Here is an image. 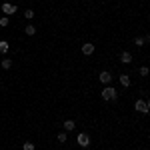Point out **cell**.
<instances>
[{"instance_id": "cell-1", "label": "cell", "mask_w": 150, "mask_h": 150, "mask_svg": "<svg viewBox=\"0 0 150 150\" xmlns=\"http://www.w3.org/2000/svg\"><path fill=\"white\" fill-rule=\"evenodd\" d=\"M102 98H104V100H116V90L112 88V86H104Z\"/></svg>"}, {"instance_id": "cell-2", "label": "cell", "mask_w": 150, "mask_h": 150, "mask_svg": "<svg viewBox=\"0 0 150 150\" xmlns=\"http://www.w3.org/2000/svg\"><path fill=\"white\" fill-rule=\"evenodd\" d=\"M76 142L80 144L82 148H86V146L90 144V136H88L86 132H80V134H78V138H76Z\"/></svg>"}, {"instance_id": "cell-3", "label": "cell", "mask_w": 150, "mask_h": 150, "mask_svg": "<svg viewBox=\"0 0 150 150\" xmlns=\"http://www.w3.org/2000/svg\"><path fill=\"white\" fill-rule=\"evenodd\" d=\"M134 108H136L138 112H142V114H146V112H148V102H146V100H136Z\"/></svg>"}, {"instance_id": "cell-4", "label": "cell", "mask_w": 150, "mask_h": 150, "mask_svg": "<svg viewBox=\"0 0 150 150\" xmlns=\"http://www.w3.org/2000/svg\"><path fill=\"white\" fill-rule=\"evenodd\" d=\"M2 12H4L6 16H12V14L16 12V6H14V4H8V2H4V4H2Z\"/></svg>"}, {"instance_id": "cell-5", "label": "cell", "mask_w": 150, "mask_h": 150, "mask_svg": "<svg viewBox=\"0 0 150 150\" xmlns=\"http://www.w3.org/2000/svg\"><path fill=\"white\" fill-rule=\"evenodd\" d=\"M82 52H84L86 56H90L94 52V44H90V42H88V44H82Z\"/></svg>"}, {"instance_id": "cell-6", "label": "cell", "mask_w": 150, "mask_h": 150, "mask_svg": "<svg viewBox=\"0 0 150 150\" xmlns=\"http://www.w3.org/2000/svg\"><path fill=\"white\" fill-rule=\"evenodd\" d=\"M110 80H112L110 72H102V74H100V82H102V84H110Z\"/></svg>"}, {"instance_id": "cell-7", "label": "cell", "mask_w": 150, "mask_h": 150, "mask_svg": "<svg viewBox=\"0 0 150 150\" xmlns=\"http://www.w3.org/2000/svg\"><path fill=\"white\" fill-rule=\"evenodd\" d=\"M120 60H122L124 64H130V62H132V54H130V52H122V54H120Z\"/></svg>"}, {"instance_id": "cell-8", "label": "cell", "mask_w": 150, "mask_h": 150, "mask_svg": "<svg viewBox=\"0 0 150 150\" xmlns=\"http://www.w3.org/2000/svg\"><path fill=\"white\" fill-rule=\"evenodd\" d=\"M8 48H10L8 40H0V52H2V54H6V52H8Z\"/></svg>"}, {"instance_id": "cell-9", "label": "cell", "mask_w": 150, "mask_h": 150, "mask_svg": "<svg viewBox=\"0 0 150 150\" xmlns=\"http://www.w3.org/2000/svg\"><path fill=\"white\" fill-rule=\"evenodd\" d=\"M62 126H64V130H66V132H70V130H74V126H76V124H74V120H66Z\"/></svg>"}, {"instance_id": "cell-10", "label": "cell", "mask_w": 150, "mask_h": 150, "mask_svg": "<svg viewBox=\"0 0 150 150\" xmlns=\"http://www.w3.org/2000/svg\"><path fill=\"white\" fill-rule=\"evenodd\" d=\"M120 84H122V86H130V76H128V74H122V76H120Z\"/></svg>"}, {"instance_id": "cell-11", "label": "cell", "mask_w": 150, "mask_h": 150, "mask_svg": "<svg viewBox=\"0 0 150 150\" xmlns=\"http://www.w3.org/2000/svg\"><path fill=\"white\" fill-rule=\"evenodd\" d=\"M24 30H26V34H28V36L36 34V26H32V24H28V26H26V28H24Z\"/></svg>"}, {"instance_id": "cell-12", "label": "cell", "mask_w": 150, "mask_h": 150, "mask_svg": "<svg viewBox=\"0 0 150 150\" xmlns=\"http://www.w3.org/2000/svg\"><path fill=\"white\" fill-rule=\"evenodd\" d=\"M10 66H12V60H10V58H4V60H2V68L10 70Z\"/></svg>"}, {"instance_id": "cell-13", "label": "cell", "mask_w": 150, "mask_h": 150, "mask_svg": "<svg viewBox=\"0 0 150 150\" xmlns=\"http://www.w3.org/2000/svg\"><path fill=\"white\" fill-rule=\"evenodd\" d=\"M22 150H34V144H32V142H24Z\"/></svg>"}, {"instance_id": "cell-14", "label": "cell", "mask_w": 150, "mask_h": 150, "mask_svg": "<svg viewBox=\"0 0 150 150\" xmlns=\"http://www.w3.org/2000/svg\"><path fill=\"white\" fill-rule=\"evenodd\" d=\"M144 42H146L144 38H136V40H134V44H136V46H144Z\"/></svg>"}, {"instance_id": "cell-15", "label": "cell", "mask_w": 150, "mask_h": 150, "mask_svg": "<svg viewBox=\"0 0 150 150\" xmlns=\"http://www.w3.org/2000/svg\"><path fill=\"white\" fill-rule=\"evenodd\" d=\"M58 142H66V132H60L58 134Z\"/></svg>"}, {"instance_id": "cell-16", "label": "cell", "mask_w": 150, "mask_h": 150, "mask_svg": "<svg viewBox=\"0 0 150 150\" xmlns=\"http://www.w3.org/2000/svg\"><path fill=\"white\" fill-rule=\"evenodd\" d=\"M24 16H26V18H32V16H34V10H26V12H24Z\"/></svg>"}, {"instance_id": "cell-17", "label": "cell", "mask_w": 150, "mask_h": 150, "mask_svg": "<svg viewBox=\"0 0 150 150\" xmlns=\"http://www.w3.org/2000/svg\"><path fill=\"white\" fill-rule=\"evenodd\" d=\"M0 26H8V18H6V16L0 18Z\"/></svg>"}, {"instance_id": "cell-18", "label": "cell", "mask_w": 150, "mask_h": 150, "mask_svg": "<svg viewBox=\"0 0 150 150\" xmlns=\"http://www.w3.org/2000/svg\"><path fill=\"white\" fill-rule=\"evenodd\" d=\"M140 74H142V76H148V68H146V66H142V68H140Z\"/></svg>"}]
</instances>
